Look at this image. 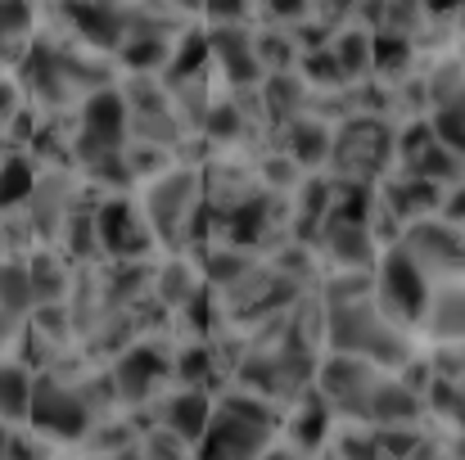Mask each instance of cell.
Returning <instances> with one entry per match:
<instances>
[{
  "instance_id": "6da1fadb",
  "label": "cell",
  "mask_w": 465,
  "mask_h": 460,
  "mask_svg": "<svg viewBox=\"0 0 465 460\" xmlns=\"http://www.w3.org/2000/svg\"><path fill=\"white\" fill-rule=\"evenodd\" d=\"M136 203L145 212V226L154 235V249L190 253L213 240L208 203H203V171L199 162H172L158 176L136 185Z\"/></svg>"
},
{
  "instance_id": "7a4b0ae2",
  "label": "cell",
  "mask_w": 465,
  "mask_h": 460,
  "mask_svg": "<svg viewBox=\"0 0 465 460\" xmlns=\"http://www.w3.org/2000/svg\"><path fill=\"white\" fill-rule=\"evenodd\" d=\"M276 406L249 388H235L226 393L213 416H208V429L199 434V460H258L272 438H276Z\"/></svg>"
},
{
  "instance_id": "3957f363",
  "label": "cell",
  "mask_w": 465,
  "mask_h": 460,
  "mask_svg": "<svg viewBox=\"0 0 465 460\" xmlns=\"http://www.w3.org/2000/svg\"><path fill=\"white\" fill-rule=\"evenodd\" d=\"M393 167V118L380 113H352L330 127V153H325V176L334 181H357L375 185Z\"/></svg>"
},
{
  "instance_id": "277c9868",
  "label": "cell",
  "mask_w": 465,
  "mask_h": 460,
  "mask_svg": "<svg viewBox=\"0 0 465 460\" xmlns=\"http://www.w3.org/2000/svg\"><path fill=\"white\" fill-rule=\"evenodd\" d=\"M430 289H434L430 276L407 258V249H402L398 240L380 249V258H375V267H371V299H375V307H380L393 325L416 329Z\"/></svg>"
},
{
  "instance_id": "5b68a950",
  "label": "cell",
  "mask_w": 465,
  "mask_h": 460,
  "mask_svg": "<svg viewBox=\"0 0 465 460\" xmlns=\"http://www.w3.org/2000/svg\"><path fill=\"white\" fill-rule=\"evenodd\" d=\"M27 425L50 434V438H64V443H77L91 434L95 425V406L86 402V393L59 375H36L32 379V406H27Z\"/></svg>"
},
{
  "instance_id": "8992f818",
  "label": "cell",
  "mask_w": 465,
  "mask_h": 460,
  "mask_svg": "<svg viewBox=\"0 0 465 460\" xmlns=\"http://www.w3.org/2000/svg\"><path fill=\"white\" fill-rule=\"evenodd\" d=\"M95 244L104 262H123V258H150L154 235L145 226V212L136 203L132 190H114L104 199H95Z\"/></svg>"
},
{
  "instance_id": "52a82bcc",
  "label": "cell",
  "mask_w": 465,
  "mask_h": 460,
  "mask_svg": "<svg viewBox=\"0 0 465 460\" xmlns=\"http://www.w3.org/2000/svg\"><path fill=\"white\" fill-rule=\"evenodd\" d=\"M380 366L361 361V357H348V352H330L325 361H316V393L325 397V406L334 416H348V420H361L366 425V406H371V393L380 384Z\"/></svg>"
},
{
  "instance_id": "ba28073f",
  "label": "cell",
  "mask_w": 465,
  "mask_h": 460,
  "mask_svg": "<svg viewBox=\"0 0 465 460\" xmlns=\"http://www.w3.org/2000/svg\"><path fill=\"white\" fill-rule=\"evenodd\" d=\"M398 244L407 249V258L430 276V285H443V280H461V226L443 221V217H416L398 230Z\"/></svg>"
},
{
  "instance_id": "9c48e42d",
  "label": "cell",
  "mask_w": 465,
  "mask_h": 460,
  "mask_svg": "<svg viewBox=\"0 0 465 460\" xmlns=\"http://www.w3.org/2000/svg\"><path fill=\"white\" fill-rule=\"evenodd\" d=\"M203 36H208L213 77H222V86H258L262 82L253 23H203Z\"/></svg>"
},
{
  "instance_id": "30bf717a",
  "label": "cell",
  "mask_w": 465,
  "mask_h": 460,
  "mask_svg": "<svg viewBox=\"0 0 465 460\" xmlns=\"http://www.w3.org/2000/svg\"><path fill=\"white\" fill-rule=\"evenodd\" d=\"M316 249V262L325 271H371L375 258H380V240L366 221H339V217H325V226L316 230L312 240Z\"/></svg>"
},
{
  "instance_id": "8fae6325",
  "label": "cell",
  "mask_w": 465,
  "mask_h": 460,
  "mask_svg": "<svg viewBox=\"0 0 465 460\" xmlns=\"http://www.w3.org/2000/svg\"><path fill=\"white\" fill-rule=\"evenodd\" d=\"M167 375H172V361H167V352L158 343H127V347H118L114 370H109L114 397L127 402V406H141L145 397H154V388Z\"/></svg>"
},
{
  "instance_id": "7c38bea8",
  "label": "cell",
  "mask_w": 465,
  "mask_h": 460,
  "mask_svg": "<svg viewBox=\"0 0 465 460\" xmlns=\"http://www.w3.org/2000/svg\"><path fill=\"white\" fill-rule=\"evenodd\" d=\"M208 285H203V271H199V258H190V253H167L163 258V267L150 271V299H154L163 311H181V307H190L199 294H203Z\"/></svg>"
},
{
  "instance_id": "4fadbf2b",
  "label": "cell",
  "mask_w": 465,
  "mask_h": 460,
  "mask_svg": "<svg viewBox=\"0 0 465 460\" xmlns=\"http://www.w3.org/2000/svg\"><path fill=\"white\" fill-rule=\"evenodd\" d=\"M258 104H262V122L267 132L285 127L290 118H299L303 109L312 104L308 82L299 77V68H276V73H262L258 82Z\"/></svg>"
},
{
  "instance_id": "5bb4252c",
  "label": "cell",
  "mask_w": 465,
  "mask_h": 460,
  "mask_svg": "<svg viewBox=\"0 0 465 460\" xmlns=\"http://www.w3.org/2000/svg\"><path fill=\"white\" fill-rule=\"evenodd\" d=\"M272 136H276V150H285L303 171H321V167H325V153H330V122L316 118L312 109H303L299 118H290L285 127H276Z\"/></svg>"
},
{
  "instance_id": "9a60e30c",
  "label": "cell",
  "mask_w": 465,
  "mask_h": 460,
  "mask_svg": "<svg viewBox=\"0 0 465 460\" xmlns=\"http://www.w3.org/2000/svg\"><path fill=\"white\" fill-rule=\"evenodd\" d=\"M416 329L430 343H461V280H443L430 289Z\"/></svg>"
},
{
  "instance_id": "2e32d148",
  "label": "cell",
  "mask_w": 465,
  "mask_h": 460,
  "mask_svg": "<svg viewBox=\"0 0 465 460\" xmlns=\"http://www.w3.org/2000/svg\"><path fill=\"white\" fill-rule=\"evenodd\" d=\"M27 258V276H32V299L41 303H68L73 294V271H68V258L54 253V244H36L23 253Z\"/></svg>"
},
{
  "instance_id": "e0dca14e",
  "label": "cell",
  "mask_w": 465,
  "mask_h": 460,
  "mask_svg": "<svg viewBox=\"0 0 465 460\" xmlns=\"http://www.w3.org/2000/svg\"><path fill=\"white\" fill-rule=\"evenodd\" d=\"M208 416H213V397L203 388H176L163 411H158V425L172 429L181 443H199V434L208 429Z\"/></svg>"
},
{
  "instance_id": "ac0fdd59",
  "label": "cell",
  "mask_w": 465,
  "mask_h": 460,
  "mask_svg": "<svg viewBox=\"0 0 465 460\" xmlns=\"http://www.w3.org/2000/svg\"><path fill=\"white\" fill-rule=\"evenodd\" d=\"M393 167H402V171H411V176H420V181H430V185H457L465 171L461 162V150H452V145H443V141H425V145H416L411 153H402Z\"/></svg>"
},
{
  "instance_id": "d6986e66",
  "label": "cell",
  "mask_w": 465,
  "mask_h": 460,
  "mask_svg": "<svg viewBox=\"0 0 465 460\" xmlns=\"http://www.w3.org/2000/svg\"><path fill=\"white\" fill-rule=\"evenodd\" d=\"M420 91H425V113L430 109H452L461 100V59L457 54H430V64L420 68Z\"/></svg>"
},
{
  "instance_id": "ffe728a7",
  "label": "cell",
  "mask_w": 465,
  "mask_h": 460,
  "mask_svg": "<svg viewBox=\"0 0 465 460\" xmlns=\"http://www.w3.org/2000/svg\"><path fill=\"white\" fill-rule=\"evenodd\" d=\"M36 36V0H0V64H18Z\"/></svg>"
},
{
  "instance_id": "44dd1931",
  "label": "cell",
  "mask_w": 465,
  "mask_h": 460,
  "mask_svg": "<svg viewBox=\"0 0 465 460\" xmlns=\"http://www.w3.org/2000/svg\"><path fill=\"white\" fill-rule=\"evenodd\" d=\"M41 162L27 150H5L0 153V212H18L36 185Z\"/></svg>"
},
{
  "instance_id": "7402d4cb",
  "label": "cell",
  "mask_w": 465,
  "mask_h": 460,
  "mask_svg": "<svg viewBox=\"0 0 465 460\" xmlns=\"http://www.w3.org/2000/svg\"><path fill=\"white\" fill-rule=\"evenodd\" d=\"M330 50H334V59H339L343 82H361V77H371V32H366V27H357V23L334 27Z\"/></svg>"
},
{
  "instance_id": "603a6c76",
  "label": "cell",
  "mask_w": 465,
  "mask_h": 460,
  "mask_svg": "<svg viewBox=\"0 0 465 460\" xmlns=\"http://www.w3.org/2000/svg\"><path fill=\"white\" fill-rule=\"evenodd\" d=\"M32 370L18 366V361H0V420L14 425V420H27V406H32Z\"/></svg>"
},
{
  "instance_id": "cb8c5ba5",
  "label": "cell",
  "mask_w": 465,
  "mask_h": 460,
  "mask_svg": "<svg viewBox=\"0 0 465 460\" xmlns=\"http://www.w3.org/2000/svg\"><path fill=\"white\" fill-rule=\"evenodd\" d=\"M0 303L9 307L18 320L32 316V307H36V299H32V276H27V258H23V253H5V258H0Z\"/></svg>"
},
{
  "instance_id": "d4e9b609",
  "label": "cell",
  "mask_w": 465,
  "mask_h": 460,
  "mask_svg": "<svg viewBox=\"0 0 465 460\" xmlns=\"http://www.w3.org/2000/svg\"><path fill=\"white\" fill-rule=\"evenodd\" d=\"M213 375H217V347L213 343H185L172 357V379L181 388H203Z\"/></svg>"
},
{
  "instance_id": "484cf974",
  "label": "cell",
  "mask_w": 465,
  "mask_h": 460,
  "mask_svg": "<svg viewBox=\"0 0 465 460\" xmlns=\"http://www.w3.org/2000/svg\"><path fill=\"white\" fill-rule=\"evenodd\" d=\"M330 406H325V397L316 393V388H308V397H303V411L294 416V443L303 447V452H316V447H325V434H330Z\"/></svg>"
},
{
  "instance_id": "4316f807",
  "label": "cell",
  "mask_w": 465,
  "mask_h": 460,
  "mask_svg": "<svg viewBox=\"0 0 465 460\" xmlns=\"http://www.w3.org/2000/svg\"><path fill=\"white\" fill-rule=\"evenodd\" d=\"M420 406L430 416H443V420H461V379H443V375H430V384L420 388Z\"/></svg>"
},
{
  "instance_id": "83f0119b",
  "label": "cell",
  "mask_w": 465,
  "mask_h": 460,
  "mask_svg": "<svg viewBox=\"0 0 465 460\" xmlns=\"http://www.w3.org/2000/svg\"><path fill=\"white\" fill-rule=\"evenodd\" d=\"M425 122H430L434 141H443V145H452V150L465 153V104H452V109H430V113H425Z\"/></svg>"
},
{
  "instance_id": "f1b7e54d",
  "label": "cell",
  "mask_w": 465,
  "mask_h": 460,
  "mask_svg": "<svg viewBox=\"0 0 465 460\" xmlns=\"http://www.w3.org/2000/svg\"><path fill=\"white\" fill-rule=\"evenodd\" d=\"M253 14L262 23H276V27H290L299 18L312 14V0H253Z\"/></svg>"
},
{
  "instance_id": "f546056e",
  "label": "cell",
  "mask_w": 465,
  "mask_h": 460,
  "mask_svg": "<svg viewBox=\"0 0 465 460\" xmlns=\"http://www.w3.org/2000/svg\"><path fill=\"white\" fill-rule=\"evenodd\" d=\"M203 23H253V0H199Z\"/></svg>"
},
{
  "instance_id": "4dcf8cb0",
  "label": "cell",
  "mask_w": 465,
  "mask_h": 460,
  "mask_svg": "<svg viewBox=\"0 0 465 460\" xmlns=\"http://www.w3.org/2000/svg\"><path fill=\"white\" fill-rule=\"evenodd\" d=\"M185 447H190V443H181V438H176L172 429H163V425L141 438V456L145 460H185Z\"/></svg>"
},
{
  "instance_id": "1f68e13d",
  "label": "cell",
  "mask_w": 465,
  "mask_h": 460,
  "mask_svg": "<svg viewBox=\"0 0 465 460\" xmlns=\"http://www.w3.org/2000/svg\"><path fill=\"white\" fill-rule=\"evenodd\" d=\"M334 456L339 460H384L380 447H375V434H343Z\"/></svg>"
},
{
  "instance_id": "d6a6232c",
  "label": "cell",
  "mask_w": 465,
  "mask_h": 460,
  "mask_svg": "<svg viewBox=\"0 0 465 460\" xmlns=\"http://www.w3.org/2000/svg\"><path fill=\"white\" fill-rule=\"evenodd\" d=\"M357 5H361V0H312V14L325 18L330 27H343V23H352Z\"/></svg>"
},
{
  "instance_id": "836d02e7",
  "label": "cell",
  "mask_w": 465,
  "mask_h": 460,
  "mask_svg": "<svg viewBox=\"0 0 465 460\" xmlns=\"http://www.w3.org/2000/svg\"><path fill=\"white\" fill-rule=\"evenodd\" d=\"M95 443H100V452H123V447H132L136 443V429L132 425H104L100 434H95Z\"/></svg>"
},
{
  "instance_id": "e575fe53",
  "label": "cell",
  "mask_w": 465,
  "mask_h": 460,
  "mask_svg": "<svg viewBox=\"0 0 465 460\" xmlns=\"http://www.w3.org/2000/svg\"><path fill=\"white\" fill-rule=\"evenodd\" d=\"M18 109H23V91H18V82H5V77H0V141H5V127L14 122Z\"/></svg>"
},
{
  "instance_id": "d590c367",
  "label": "cell",
  "mask_w": 465,
  "mask_h": 460,
  "mask_svg": "<svg viewBox=\"0 0 465 460\" xmlns=\"http://www.w3.org/2000/svg\"><path fill=\"white\" fill-rule=\"evenodd\" d=\"M18 325H23V320H18V316H14L9 307L0 303V347H5V343H9L14 334H18Z\"/></svg>"
},
{
  "instance_id": "8d00e7d4",
  "label": "cell",
  "mask_w": 465,
  "mask_h": 460,
  "mask_svg": "<svg viewBox=\"0 0 465 460\" xmlns=\"http://www.w3.org/2000/svg\"><path fill=\"white\" fill-rule=\"evenodd\" d=\"M398 460H439V447H434V443H425V438H420V443H416V447H411V452H407V456H398Z\"/></svg>"
},
{
  "instance_id": "74e56055",
  "label": "cell",
  "mask_w": 465,
  "mask_h": 460,
  "mask_svg": "<svg viewBox=\"0 0 465 460\" xmlns=\"http://www.w3.org/2000/svg\"><path fill=\"white\" fill-rule=\"evenodd\" d=\"M258 460H299V456H294L290 447H267V452H262Z\"/></svg>"
},
{
  "instance_id": "f35d334b",
  "label": "cell",
  "mask_w": 465,
  "mask_h": 460,
  "mask_svg": "<svg viewBox=\"0 0 465 460\" xmlns=\"http://www.w3.org/2000/svg\"><path fill=\"white\" fill-rule=\"evenodd\" d=\"M172 5H176L185 18H199V0H172Z\"/></svg>"
},
{
  "instance_id": "ab89813d",
  "label": "cell",
  "mask_w": 465,
  "mask_h": 460,
  "mask_svg": "<svg viewBox=\"0 0 465 460\" xmlns=\"http://www.w3.org/2000/svg\"><path fill=\"white\" fill-rule=\"evenodd\" d=\"M9 253V226H5V212H0V258Z\"/></svg>"
},
{
  "instance_id": "60d3db41",
  "label": "cell",
  "mask_w": 465,
  "mask_h": 460,
  "mask_svg": "<svg viewBox=\"0 0 465 460\" xmlns=\"http://www.w3.org/2000/svg\"><path fill=\"white\" fill-rule=\"evenodd\" d=\"M325 460H339V456H325Z\"/></svg>"
}]
</instances>
